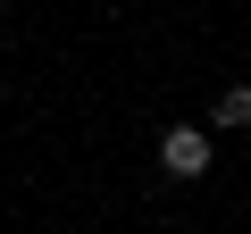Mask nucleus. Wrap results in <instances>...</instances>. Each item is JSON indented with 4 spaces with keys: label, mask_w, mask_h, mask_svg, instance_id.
<instances>
[{
    "label": "nucleus",
    "mask_w": 251,
    "mask_h": 234,
    "mask_svg": "<svg viewBox=\"0 0 251 234\" xmlns=\"http://www.w3.org/2000/svg\"><path fill=\"white\" fill-rule=\"evenodd\" d=\"M159 176H176V184L209 176V134H201V126H168V134H159Z\"/></svg>",
    "instance_id": "obj_1"
},
{
    "label": "nucleus",
    "mask_w": 251,
    "mask_h": 234,
    "mask_svg": "<svg viewBox=\"0 0 251 234\" xmlns=\"http://www.w3.org/2000/svg\"><path fill=\"white\" fill-rule=\"evenodd\" d=\"M209 126H251V84H226L209 100Z\"/></svg>",
    "instance_id": "obj_2"
}]
</instances>
